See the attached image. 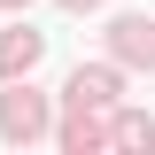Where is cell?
Here are the masks:
<instances>
[{"label":"cell","instance_id":"cell-1","mask_svg":"<svg viewBox=\"0 0 155 155\" xmlns=\"http://www.w3.org/2000/svg\"><path fill=\"white\" fill-rule=\"evenodd\" d=\"M47 132V93H31V85H8V93H0V140H39Z\"/></svg>","mask_w":155,"mask_h":155},{"label":"cell","instance_id":"cell-4","mask_svg":"<svg viewBox=\"0 0 155 155\" xmlns=\"http://www.w3.org/2000/svg\"><path fill=\"white\" fill-rule=\"evenodd\" d=\"M39 54H47V39H39L31 23H16V31L0 39V78H23V70H31Z\"/></svg>","mask_w":155,"mask_h":155},{"label":"cell","instance_id":"cell-8","mask_svg":"<svg viewBox=\"0 0 155 155\" xmlns=\"http://www.w3.org/2000/svg\"><path fill=\"white\" fill-rule=\"evenodd\" d=\"M0 8H23V0H0Z\"/></svg>","mask_w":155,"mask_h":155},{"label":"cell","instance_id":"cell-7","mask_svg":"<svg viewBox=\"0 0 155 155\" xmlns=\"http://www.w3.org/2000/svg\"><path fill=\"white\" fill-rule=\"evenodd\" d=\"M62 8H93V0H62Z\"/></svg>","mask_w":155,"mask_h":155},{"label":"cell","instance_id":"cell-3","mask_svg":"<svg viewBox=\"0 0 155 155\" xmlns=\"http://www.w3.org/2000/svg\"><path fill=\"white\" fill-rule=\"evenodd\" d=\"M109 47H116L124 62H147V70H155V23H147V16H116Z\"/></svg>","mask_w":155,"mask_h":155},{"label":"cell","instance_id":"cell-2","mask_svg":"<svg viewBox=\"0 0 155 155\" xmlns=\"http://www.w3.org/2000/svg\"><path fill=\"white\" fill-rule=\"evenodd\" d=\"M62 101H70V109H116V70H109V62H93V70L78 62V70H70V93H62Z\"/></svg>","mask_w":155,"mask_h":155},{"label":"cell","instance_id":"cell-6","mask_svg":"<svg viewBox=\"0 0 155 155\" xmlns=\"http://www.w3.org/2000/svg\"><path fill=\"white\" fill-rule=\"evenodd\" d=\"M109 140H124V147H140V140H155V124H147V116H132V109H116Z\"/></svg>","mask_w":155,"mask_h":155},{"label":"cell","instance_id":"cell-5","mask_svg":"<svg viewBox=\"0 0 155 155\" xmlns=\"http://www.w3.org/2000/svg\"><path fill=\"white\" fill-rule=\"evenodd\" d=\"M101 140H109V132H101L93 116H85V109H70V124H62V147H101Z\"/></svg>","mask_w":155,"mask_h":155}]
</instances>
